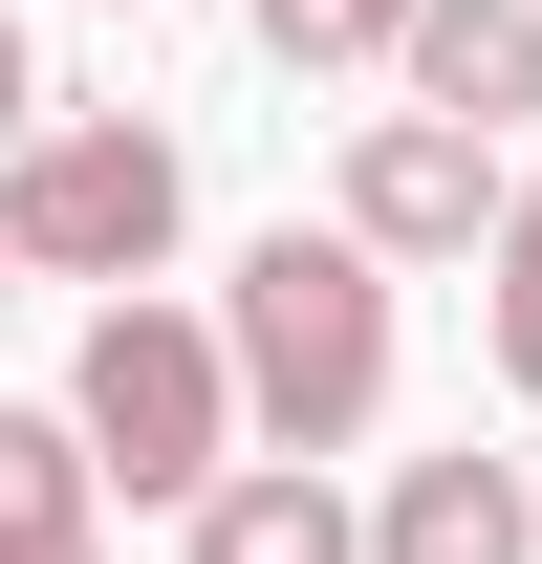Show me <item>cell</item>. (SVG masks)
<instances>
[{"mask_svg":"<svg viewBox=\"0 0 542 564\" xmlns=\"http://www.w3.org/2000/svg\"><path fill=\"white\" fill-rule=\"evenodd\" d=\"M217 369H239V434H261V456H347V434L391 413V261H369V239H304V217H282L261 261H239V304H217Z\"/></svg>","mask_w":542,"mask_h":564,"instance_id":"1","label":"cell"},{"mask_svg":"<svg viewBox=\"0 0 542 564\" xmlns=\"http://www.w3.org/2000/svg\"><path fill=\"white\" fill-rule=\"evenodd\" d=\"M174 217H196V152L152 131V109H44V131L0 152V239H22V282H152Z\"/></svg>","mask_w":542,"mask_h":564,"instance_id":"2","label":"cell"},{"mask_svg":"<svg viewBox=\"0 0 542 564\" xmlns=\"http://www.w3.org/2000/svg\"><path fill=\"white\" fill-rule=\"evenodd\" d=\"M66 434H87V478L196 499L217 456H239V369H217V326L152 304V282H109V326H87V369H66Z\"/></svg>","mask_w":542,"mask_h":564,"instance_id":"3","label":"cell"},{"mask_svg":"<svg viewBox=\"0 0 542 564\" xmlns=\"http://www.w3.org/2000/svg\"><path fill=\"white\" fill-rule=\"evenodd\" d=\"M499 196H521V174H499V131H456V109H369V131H347V239H369V261H477Z\"/></svg>","mask_w":542,"mask_h":564,"instance_id":"4","label":"cell"},{"mask_svg":"<svg viewBox=\"0 0 542 564\" xmlns=\"http://www.w3.org/2000/svg\"><path fill=\"white\" fill-rule=\"evenodd\" d=\"M391 66H412V109L521 131V109H542V0H412V22H391Z\"/></svg>","mask_w":542,"mask_h":564,"instance_id":"5","label":"cell"},{"mask_svg":"<svg viewBox=\"0 0 542 564\" xmlns=\"http://www.w3.org/2000/svg\"><path fill=\"white\" fill-rule=\"evenodd\" d=\"M369 564H542L521 456H412V478L369 499Z\"/></svg>","mask_w":542,"mask_h":564,"instance_id":"6","label":"cell"},{"mask_svg":"<svg viewBox=\"0 0 542 564\" xmlns=\"http://www.w3.org/2000/svg\"><path fill=\"white\" fill-rule=\"evenodd\" d=\"M174 521H196V564H369V521L326 499V456H217Z\"/></svg>","mask_w":542,"mask_h":564,"instance_id":"7","label":"cell"},{"mask_svg":"<svg viewBox=\"0 0 542 564\" xmlns=\"http://www.w3.org/2000/svg\"><path fill=\"white\" fill-rule=\"evenodd\" d=\"M87 499H109V478H87V434H66V413H0V543H66Z\"/></svg>","mask_w":542,"mask_h":564,"instance_id":"8","label":"cell"},{"mask_svg":"<svg viewBox=\"0 0 542 564\" xmlns=\"http://www.w3.org/2000/svg\"><path fill=\"white\" fill-rule=\"evenodd\" d=\"M477 261H499V391L542 413V174L499 196V239H477Z\"/></svg>","mask_w":542,"mask_h":564,"instance_id":"9","label":"cell"},{"mask_svg":"<svg viewBox=\"0 0 542 564\" xmlns=\"http://www.w3.org/2000/svg\"><path fill=\"white\" fill-rule=\"evenodd\" d=\"M391 22H412V0H261L282 66H391Z\"/></svg>","mask_w":542,"mask_h":564,"instance_id":"10","label":"cell"},{"mask_svg":"<svg viewBox=\"0 0 542 564\" xmlns=\"http://www.w3.org/2000/svg\"><path fill=\"white\" fill-rule=\"evenodd\" d=\"M44 131V44H22V22H0V152Z\"/></svg>","mask_w":542,"mask_h":564,"instance_id":"11","label":"cell"},{"mask_svg":"<svg viewBox=\"0 0 542 564\" xmlns=\"http://www.w3.org/2000/svg\"><path fill=\"white\" fill-rule=\"evenodd\" d=\"M0 564H109V543H87V521H66V543H0Z\"/></svg>","mask_w":542,"mask_h":564,"instance_id":"12","label":"cell"},{"mask_svg":"<svg viewBox=\"0 0 542 564\" xmlns=\"http://www.w3.org/2000/svg\"><path fill=\"white\" fill-rule=\"evenodd\" d=\"M0 304H22V239H0Z\"/></svg>","mask_w":542,"mask_h":564,"instance_id":"13","label":"cell"}]
</instances>
